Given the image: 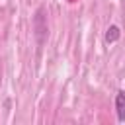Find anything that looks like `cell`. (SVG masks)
<instances>
[{
	"label": "cell",
	"mask_w": 125,
	"mask_h": 125,
	"mask_svg": "<svg viewBox=\"0 0 125 125\" xmlns=\"http://www.w3.org/2000/svg\"><path fill=\"white\" fill-rule=\"evenodd\" d=\"M43 8L37 12V16H35V31H37V39H39V43H43V39H45V31H47V25H43Z\"/></svg>",
	"instance_id": "2"
},
{
	"label": "cell",
	"mask_w": 125,
	"mask_h": 125,
	"mask_svg": "<svg viewBox=\"0 0 125 125\" xmlns=\"http://www.w3.org/2000/svg\"><path fill=\"white\" fill-rule=\"evenodd\" d=\"M119 37H121V29H119L117 25H109V27L105 29V41H107V43H115Z\"/></svg>",
	"instance_id": "3"
},
{
	"label": "cell",
	"mask_w": 125,
	"mask_h": 125,
	"mask_svg": "<svg viewBox=\"0 0 125 125\" xmlns=\"http://www.w3.org/2000/svg\"><path fill=\"white\" fill-rule=\"evenodd\" d=\"M115 111H117V119L125 121V92H117L115 96Z\"/></svg>",
	"instance_id": "1"
}]
</instances>
